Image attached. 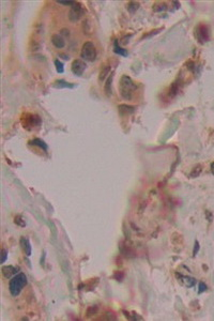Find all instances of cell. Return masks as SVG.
<instances>
[{"label":"cell","instance_id":"9a60e30c","mask_svg":"<svg viewBox=\"0 0 214 321\" xmlns=\"http://www.w3.org/2000/svg\"><path fill=\"white\" fill-rule=\"evenodd\" d=\"M30 143H31V145H34V146H38V147H40L41 149H44L45 151L47 150V148H48L47 145H46L42 139H39V138H36V139H33V140H31L30 141Z\"/></svg>","mask_w":214,"mask_h":321},{"label":"cell","instance_id":"7a4b0ae2","mask_svg":"<svg viewBox=\"0 0 214 321\" xmlns=\"http://www.w3.org/2000/svg\"><path fill=\"white\" fill-rule=\"evenodd\" d=\"M27 285V276L24 273L16 274L15 276L10 280L9 289L13 297H17L23 290V288Z\"/></svg>","mask_w":214,"mask_h":321},{"label":"cell","instance_id":"2e32d148","mask_svg":"<svg viewBox=\"0 0 214 321\" xmlns=\"http://www.w3.org/2000/svg\"><path fill=\"white\" fill-rule=\"evenodd\" d=\"M109 71H110V67H109L108 66H104L103 69L101 70V72H100V76H99V80L100 81H103L105 78L107 77V75L109 74Z\"/></svg>","mask_w":214,"mask_h":321},{"label":"cell","instance_id":"8fae6325","mask_svg":"<svg viewBox=\"0 0 214 321\" xmlns=\"http://www.w3.org/2000/svg\"><path fill=\"white\" fill-rule=\"evenodd\" d=\"M134 110H135L134 106L125 105V104L119 105V113H121V115H129V113H134Z\"/></svg>","mask_w":214,"mask_h":321},{"label":"cell","instance_id":"9c48e42d","mask_svg":"<svg viewBox=\"0 0 214 321\" xmlns=\"http://www.w3.org/2000/svg\"><path fill=\"white\" fill-rule=\"evenodd\" d=\"M52 43L57 48H63L66 46V41L62 38L61 34H54L52 36Z\"/></svg>","mask_w":214,"mask_h":321},{"label":"cell","instance_id":"f1b7e54d","mask_svg":"<svg viewBox=\"0 0 214 321\" xmlns=\"http://www.w3.org/2000/svg\"><path fill=\"white\" fill-rule=\"evenodd\" d=\"M61 34H66V36H70V31L67 29H62L61 30Z\"/></svg>","mask_w":214,"mask_h":321},{"label":"cell","instance_id":"7402d4cb","mask_svg":"<svg viewBox=\"0 0 214 321\" xmlns=\"http://www.w3.org/2000/svg\"><path fill=\"white\" fill-rule=\"evenodd\" d=\"M15 224L19 225V226H22V227L26 226V223L24 222V220L22 218V216H19V215L15 217Z\"/></svg>","mask_w":214,"mask_h":321},{"label":"cell","instance_id":"5b68a950","mask_svg":"<svg viewBox=\"0 0 214 321\" xmlns=\"http://www.w3.org/2000/svg\"><path fill=\"white\" fill-rule=\"evenodd\" d=\"M23 120H26V123H23L25 129H30V127H36L41 124V118L36 115H31V113H27Z\"/></svg>","mask_w":214,"mask_h":321},{"label":"cell","instance_id":"ba28073f","mask_svg":"<svg viewBox=\"0 0 214 321\" xmlns=\"http://www.w3.org/2000/svg\"><path fill=\"white\" fill-rule=\"evenodd\" d=\"M18 268L17 267H13V266H4L2 267V274L6 278H11L13 275L17 274L18 271Z\"/></svg>","mask_w":214,"mask_h":321},{"label":"cell","instance_id":"52a82bcc","mask_svg":"<svg viewBox=\"0 0 214 321\" xmlns=\"http://www.w3.org/2000/svg\"><path fill=\"white\" fill-rule=\"evenodd\" d=\"M86 66H86V63L83 61V60L76 59V60H74V61L72 62L71 69H72V72H73L75 75L81 76L83 74V72H85Z\"/></svg>","mask_w":214,"mask_h":321},{"label":"cell","instance_id":"83f0119b","mask_svg":"<svg viewBox=\"0 0 214 321\" xmlns=\"http://www.w3.org/2000/svg\"><path fill=\"white\" fill-rule=\"evenodd\" d=\"M206 216H207V218H208L209 222H212L213 216H212V213H211L210 211H206Z\"/></svg>","mask_w":214,"mask_h":321},{"label":"cell","instance_id":"3957f363","mask_svg":"<svg viewBox=\"0 0 214 321\" xmlns=\"http://www.w3.org/2000/svg\"><path fill=\"white\" fill-rule=\"evenodd\" d=\"M80 57L86 61H94L96 58V49H95L94 44L91 42H86L81 48Z\"/></svg>","mask_w":214,"mask_h":321},{"label":"cell","instance_id":"484cf974","mask_svg":"<svg viewBox=\"0 0 214 321\" xmlns=\"http://www.w3.org/2000/svg\"><path fill=\"white\" fill-rule=\"evenodd\" d=\"M207 290V286L203 283H199V293H202Z\"/></svg>","mask_w":214,"mask_h":321},{"label":"cell","instance_id":"cb8c5ba5","mask_svg":"<svg viewBox=\"0 0 214 321\" xmlns=\"http://www.w3.org/2000/svg\"><path fill=\"white\" fill-rule=\"evenodd\" d=\"M169 92H170L169 94H170L171 96H173V95L176 94L177 92H178V86H177V83H173V85L171 86V87H170V91H169Z\"/></svg>","mask_w":214,"mask_h":321},{"label":"cell","instance_id":"603a6c76","mask_svg":"<svg viewBox=\"0 0 214 321\" xmlns=\"http://www.w3.org/2000/svg\"><path fill=\"white\" fill-rule=\"evenodd\" d=\"M8 259V250H1V263H4Z\"/></svg>","mask_w":214,"mask_h":321},{"label":"cell","instance_id":"f546056e","mask_svg":"<svg viewBox=\"0 0 214 321\" xmlns=\"http://www.w3.org/2000/svg\"><path fill=\"white\" fill-rule=\"evenodd\" d=\"M211 169H212V173H214V163H212V164H211Z\"/></svg>","mask_w":214,"mask_h":321},{"label":"cell","instance_id":"5bb4252c","mask_svg":"<svg viewBox=\"0 0 214 321\" xmlns=\"http://www.w3.org/2000/svg\"><path fill=\"white\" fill-rule=\"evenodd\" d=\"M113 75L111 74V75L108 77V79H107L105 86H104V90H105L107 95L111 94V83H113Z\"/></svg>","mask_w":214,"mask_h":321},{"label":"cell","instance_id":"ffe728a7","mask_svg":"<svg viewBox=\"0 0 214 321\" xmlns=\"http://www.w3.org/2000/svg\"><path fill=\"white\" fill-rule=\"evenodd\" d=\"M55 66H56V70H57L58 73H63V72H64L63 63H62L60 60H56V61H55Z\"/></svg>","mask_w":214,"mask_h":321},{"label":"cell","instance_id":"d4e9b609","mask_svg":"<svg viewBox=\"0 0 214 321\" xmlns=\"http://www.w3.org/2000/svg\"><path fill=\"white\" fill-rule=\"evenodd\" d=\"M198 250H199V242L196 241L195 242V245H194V252H193V255L196 256V254L198 253Z\"/></svg>","mask_w":214,"mask_h":321},{"label":"cell","instance_id":"ac0fdd59","mask_svg":"<svg viewBox=\"0 0 214 321\" xmlns=\"http://www.w3.org/2000/svg\"><path fill=\"white\" fill-rule=\"evenodd\" d=\"M200 173H201V167L198 165V166H196L193 168V170L190 171V178H196L197 176L200 174Z\"/></svg>","mask_w":214,"mask_h":321},{"label":"cell","instance_id":"8992f818","mask_svg":"<svg viewBox=\"0 0 214 321\" xmlns=\"http://www.w3.org/2000/svg\"><path fill=\"white\" fill-rule=\"evenodd\" d=\"M196 38L200 43L209 41V29L206 25H199L196 28Z\"/></svg>","mask_w":214,"mask_h":321},{"label":"cell","instance_id":"e0dca14e","mask_svg":"<svg viewBox=\"0 0 214 321\" xmlns=\"http://www.w3.org/2000/svg\"><path fill=\"white\" fill-rule=\"evenodd\" d=\"M113 52H115L116 54H118V55H120V56H123V57H126V56H127L126 49H124V48L120 47V46L118 45L117 41L115 42V48H113Z\"/></svg>","mask_w":214,"mask_h":321},{"label":"cell","instance_id":"30bf717a","mask_svg":"<svg viewBox=\"0 0 214 321\" xmlns=\"http://www.w3.org/2000/svg\"><path fill=\"white\" fill-rule=\"evenodd\" d=\"M20 245H22V247H23V250H24L26 256H28V257L31 256V244H30L29 239L23 237V238L20 239Z\"/></svg>","mask_w":214,"mask_h":321},{"label":"cell","instance_id":"7c38bea8","mask_svg":"<svg viewBox=\"0 0 214 321\" xmlns=\"http://www.w3.org/2000/svg\"><path fill=\"white\" fill-rule=\"evenodd\" d=\"M54 87L55 88H73L74 86L71 85V83H66V80H62V79H58L54 83Z\"/></svg>","mask_w":214,"mask_h":321},{"label":"cell","instance_id":"44dd1931","mask_svg":"<svg viewBox=\"0 0 214 321\" xmlns=\"http://www.w3.org/2000/svg\"><path fill=\"white\" fill-rule=\"evenodd\" d=\"M97 310H99L97 306H90V307L87 309V316H88V317H90V316H92V315H94V314H96Z\"/></svg>","mask_w":214,"mask_h":321},{"label":"cell","instance_id":"d6986e66","mask_svg":"<svg viewBox=\"0 0 214 321\" xmlns=\"http://www.w3.org/2000/svg\"><path fill=\"white\" fill-rule=\"evenodd\" d=\"M138 8H139V3H137V2L131 1L129 4H127V10H129L131 13H134Z\"/></svg>","mask_w":214,"mask_h":321},{"label":"cell","instance_id":"6da1fadb","mask_svg":"<svg viewBox=\"0 0 214 321\" xmlns=\"http://www.w3.org/2000/svg\"><path fill=\"white\" fill-rule=\"evenodd\" d=\"M137 86L135 85V83L132 80V78L127 75H123L121 77V81H120V86H119V89H120V94L121 96L123 97L124 100H132L133 99V95H134V91L136 90Z\"/></svg>","mask_w":214,"mask_h":321},{"label":"cell","instance_id":"4fadbf2b","mask_svg":"<svg viewBox=\"0 0 214 321\" xmlns=\"http://www.w3.org/2000/svg\"><path fill=\"white\" fill-rule=\"evenodd\" d=\"M181 277V281H183L184 283V285L186 286V287H193V286L196 284V280H195V278H192V277H187V276H180Z\"/></svg>","mask_w":214,"mask_h":321},{"label":"cell","instance_id":"4316f807","mask_svg":"<svg viewBox=\"0 0 214 321\" xmlns=\"http://www.w3.org/2000/svg\"><path fill=\"white\" fill-rule=\"evenodd\" d=\"M59 4H63V6H73L74 1H57Z\"/></svg>","mask_w":214,"mask_h":321},{"label":"cell","instance_id":"277c9868","mask_svg":"<svg viewBox=\"0 0 214 321\" xmlns=\"http://www.w3.org/2000/svg\"><path fill=\"white\" fill-rule=\"evenodd\" d=\"M83 14V6H81V4L78 3V2H74V4L71 6V9H70L69 19L71 20L72 23H75L80 19Z\"/></svg>","mask_w":214,"mask_h":321}]
</instances>
